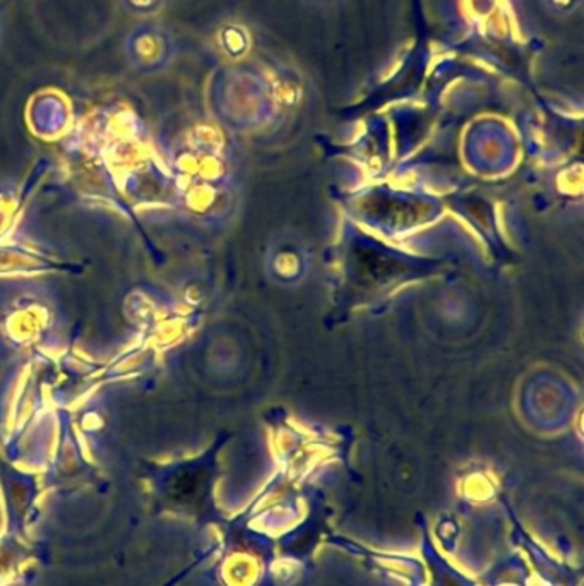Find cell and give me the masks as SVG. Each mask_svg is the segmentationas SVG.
Returning a JSON list of instances; mask_svg holds the SVG:
<instances>
[{"label":"cell","mask_w":584,"mask_h":586,"mask_svg":"<svg viewBox=\"0 0 584 586\" xmlns=\"http://www.w3.org/2000/svg\"><path fill=\"white\" fill-rule=\"evenodd\" d=\"M543 9L555 18H571L583 8L584 0H540Z\"/></svg>","instance_id":"cell-1"},{"label":"cell","mask_w":584,"mask_h":586,"mask_svg":"<svg viewBox=\"0 0 584 586\" xmlns=\"http://www.w3.org/2000/svg\"><path fill=\"white\" fill-rule=\"evenodd\" d=\"M307 4L315 6V8H336V6L343 4L345 0H305Z\"/></svg>","instance_id":"cell-2"}]
</instances>
